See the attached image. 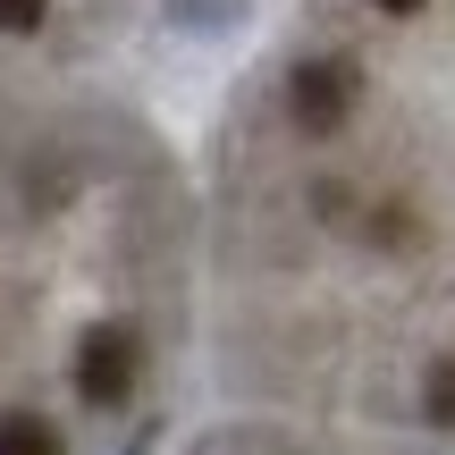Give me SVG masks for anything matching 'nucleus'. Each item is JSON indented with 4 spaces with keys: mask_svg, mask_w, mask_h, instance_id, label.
Masks as SVG:
<instances>
[{
    "mask_svg": "<svg viewBox=\"0 0 455 455\" xmlns=\"http://www.w3.org/2000/svg\"><path fill=\"white\" fill-rule=\"evenodd\" d=\"M0 455H60V430L34 422V413H9L0 422Z\"/></svg>",
    "mask_w": 455,
    "mask_h": 455,
    "instance_id": "obj_3",
    "label": "nucleus"
},
{
    "mask_svg": "<svg viewBox=\"0 0 455 455\" xmlns=\"http://www.w3.org/2000/svg\"><path fill=\"white\" fill-rule=\"evenodd\" d=\"M135 329H118V321H101V329H84V346H76V388H84V405H118V396L135 388Z\"/></svg>",
    "mask_w": 455,
    "mask_h": 455,
    "instance_id": "obj_1",
    "label": "nucleus"
},
{
    "mask_svg": "<svg viewBox=\"0 0 455 455\" xmlns=\"http://www.w3.org/2000/svg\"><path fill=\"white\" fill-rule=\"evenodd\" d=\"M43 9H51V0H0V26H9V34H34V26H43Z\"/></svg>",
    "mask_w": 455,
    "mask_h": 455,
    "instance_id": "obj_5",
    "label": "nucleus"
},
{
    "mask_svg": "<svg viewBox=\"0 0 455 455\" xmlns=\"http://www.w3.org/2000/svg\"><path fill=\"white\" fill-rule=\"evenodd\" d=\"M430 422H455V355L430 371Z\"/></svg>",
    "mask_w": 455,
    "mask_h": 455,
    "instance_id": "obj_4",
    "label": "nucleus"
},
{
    "mask_svg": "<svg viewBox=\"0 0 455 455\" xmlns=\"http://www.w3.org/2000/svg\"><path fill=\"white\" fill-rule=\"evenodd\" d=\"M287 101H295V127H312V135L346 127V110H355V68L346 60H304L295 84H287Z\"/></svg>",
    "mask_w": 455,
    "mask_h": 455,
    "instance_id": "obj_2",
    "label": "nucleus"
},
{
    "mask_svg": "<svg viewBox=\"0 0 455 455\" xmlns=\"http://www.w3.org/2000/svg\"><path fill=\"white\" fill-rule=\"evenodd\" d=\"M371 9H422V0H371Z\"/></svg>",
    "mask_w": 455,
    "mask_h": 455,
    "instance_id": "obj_6",
    "label": "nucleus"
}]
</instances>
